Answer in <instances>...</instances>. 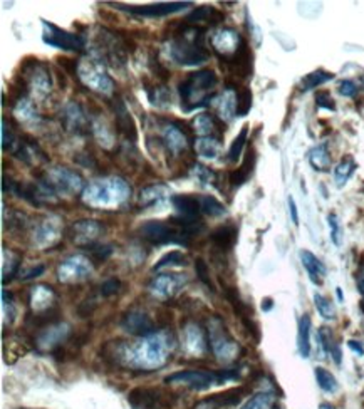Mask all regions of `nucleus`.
Returning <instances> with one entry per match:
<instances>
[{
    "mask_svg": "<svg viewBox=\"0 0 364 409\" xmlns=\"http://www.w3.org/2000/svg\"><path fill=\"white\" fill-rule=\"evenodd\" d=\"M203 37H205V29L198 25H183V29L168 42V55L180 66L193 67L205 64L210 54L203 44Z\"/></svg>",
    "mask_w": 364,
    "mask_h": 409,
    "instance_id": "nucleus-1",
    "label": "nucleus"
},
{
    "mask_svg": "<svg viewBox=\"0 0 364 409\" xmlns=\"http://www.w3.org/2000/svg\"><path fill=\"white\" fill-rule=\"evenodd\" d=\"M217 81V74L210 69L197 71L186 76L178 86L181 108L185 113H192L195 109L209 106L214 99Z\"/></svg>",
    "mask_w": 364,
    "mask_h": 409,
    "instance_id": "nucleus-2",
    "label": "nucleus"
},
{
    "mask_svg": "<svg viewBox=\"0 0 364 409\" xmlns=\"http://www.w3.org/2000/svg\"><path fill=\"white\" fill-rule=\"evenodd\" d=\"M131 188L122 178L109 176L90 183L83 191V202L92 208H111L121 207L130 198Z\"/></svg>",
    "mask_w": 364,
    "mask_h": 409,
    "instance_id": "nucleus-3",
    "label": "nucleus"
},
{
    "mask_svg": "<svg viewBox=\"0 0 364 409\" xmlns=\"http://www.w3.org/2000/svg\"><path fill=\"white\" fill-rule=\"evenodd\" d=\"M239 377V373L234 369L225 370H200V369H190V370H178L168 376L164 381L168 384H183L190 389L203 391L215 384H222L225 381Z\"/></svg>",
    "mask_w": 364,
    "mask_h": 409,
    "instance_id": "nucleus-4",
    "label": "nucleus"
},
{
    "mask_svg": "<svg viewBox=\"0 0 364 409\" xmlns=\"http://www.w3.org/2000/svg\"><path fill=\"white\" fill-rule=\"evenodd\" d=\"M141 237L153 245H190V235L175 223L151 220L141 227Z\"/></svg>",
    "mask_w": 364,
    "mask_h": 409,
    "instance_id": "nucleus-5",
    "label": "nucleus"
},
{
    "mask_svg": "<svg viewBox=\"0 0 364 409\" xmlns=\"http://www.w3.org/2000/svg\"><path fill=\"white\" fill-rule=\"evenodd\" d=\"M78 78L86 88L99 95L109 96L114 91L113 79L106 74L104 66L97 57H84L78 64Z\"/></svg>",
    "mask_w": 364,
    "mask_h": 409,
    "instance_id": "nucleus-6",
    "label": "nucleus"
},
{
    "mask_svg": "<svg viewBox=\"0 0 364 409\" xmlns=\"http://www.w3.org/2000/svg\"><path fill=\"white\" fill-rule=\"evenodd\" d=\"M22 84L27 86V91L37 99H46L52 89L49 67L39 59H29L22 66Z\"/></svg>",
    "mask_w": 364,
    "mask_h": 409,
    "instance_id": "nucleus-7",
    "label": "nucleus"
},
{
    "mask_svg": "<svg viewBox=\"0 0 364 409\" xmlns=\"http://www.w3.org/2000/svg\"><path fill=\"white\" fill-rule=\"evenodd\" d=\"M41 181L54 195L71 197V195H78L84 191L83 178L76 172H73V169L66 168V166H56V168L49 169Z\"/></svg>",
    "mask_w": 364,
    "mask_h": 409,
    "instance_id": "nucleus-8",
    "label": "nucleus"
},
{
    "mask_svg": "<svg viewBox=\"0 0 364 409\" xmlns=\"http://www.w3.org/2000/svg\"><path fill=\"white\" fill-rule=\"evenodd\" d=\"M42 41L50 48L69 50V53H81L86 48V41L79 34L67 32L48 20H42Z\"/></svg>",
    "mask_w": 364,
    "mask_h": 409,
    "instance_id": "nucleus-9",
    "label": "nucleus"
},
{
    "mask_svg": "<svg viewBox=\"0 0 364 409\" xmlns=\"http://www.w3.org/2000/svg\"><path fill=\"white\" fill-rule=\"evenodd\" d=\"M209 342L211 346V351L220 361H232L235 359L237 352H239V346L234 339L230 338L225 326H223L220 319H211L209 326Z\"/></svg>",
    "mask_w": 364,
    "mask_h": 409,
    "instance_id": "nucleus-10",
    "label": "nucleus"
},
{
    "mask_svg": "<svg viewBox=\"0 0 364 409\" xmlns=\"http://www.w3.org/2000/svg\"><path fill=\"white\" fill-rule=\"evenodd\" d=\"M91 272L92 265L90 258L84 257V255H73V257L62 260L57 268V277L61 282L74 284L90 277Z\"/></svg>",
    "mask_w": 364,
    "mask_h": 409,
    "instance_id": "nucleus-11",
    "label": "nucleus"
},
{
    "mask_svg": "<svg viewBox=\"0 0 364 409\" xmlns=\"http://www.w3.org/2000/svg\"><path fill=\"white\" fill-rule=\"evenodd\" d=\"M190 2H163V4H151V6H122V4H114V7L120 8L122 12H128L131 15L138 17H167L176 12L183 11V8L190 7Z\"/></svg>",
    "mask_w": 364,
    "mask_h": 409,
    "instance_id": "nucleus-12",
    "label": "nucleus"
},
{
    "mask_svg": "<svg viewBox=\"0 0 364 409\" xmlns=\"http://www.w3.org/2000/svg\"><path fill=\"white\" fill-rule=\"evenodd\" d=\"M242 44L244 39L234 29H220L211 36V48L222 57L223 62L234 57L239 53V49L242 48Z\"/></svg>",
    "mask_w": 364,
    "mask_h": 409,
    "instance_id": "nucleus-13",
    "label": "nucleus"
},
{
    "mask_svg": "<svg viewBox=\"0 0 364 409\" xmlns=\"http://www.w3.org/2000/svg\"><path fill=\"white\" fill-rule=\"evenodd\" d=\"M111 106H113V113H114V125H116V131L121 136H125V139L134 143L138 139V131L128 108H126V104L120 99V97H116V99H113Z\"/></svg>",
    "mask_w": 364,
    "mask_h": 409,
    "instance_id": "nucleus-14",
    "label": "nucleus"
},
{
    "mask_svg": "<svg viewBox=\"0 0 364 409\" xmlns=\"http://www.w3.org/2000/svg\"><path fill=\"white\" fill-rule=\"evenodd\" d=\"M188 130H185V125L175 121L172 125L163 127V144L167 146L168 151H172L173 155H178V153L185 151L188 148Z\"/></svg>",
    "mask_w": 364,
    "mask_h": 409,
    "instance_id": "nucleus-15",
    "label": "nucleus"
},
{
    "mask_svg": "<svg viewBox=\"0 0 364 409\" xmlns=\"http://www.w3.org/2000/svg\"><path fill=\"white\" fill-rule=\"evenodd\" d=\"M128 401L134 409H162L164 404V396L158 389L150 387H136L128 396Z\"/></svg>",
    "mask_w": 364,
    "mask_h": 409,
    "instance_id": "nucleus-16",
    "label": "nucleus"
},
{
    "mask_svg": "<svg viewBox=\"0 0 364 409\" xmlns=\"http://www.w3.org/2000/svg\"><path fill=\"white\" fill-rule=\"evenodd\" d=\"M121 327L131 335H139V338H148L155 334V324L143 312H128L122 317Z\"/></svg>",
    "mask_w": 364,
    "mask_h": 409,
    "instance_id": "nucleus-17",
    "label": "nucleus"
},
{
    "mask_svg": "<svg viewBox=\"0 0 364 409\" xmlns=\"http://www.w3.org/2000/svg\"><path fill=\"white\" fill-rule=\"evenodd\" d=\"M61 238V220L56 216L42 220L34 230V240L41 247H52L56 245Z\"/></svg>",
    "mask_w": 364,
    "mask_h": 409,
    "instance_id": "nucleus-18",
    "label": "nucleus"
},
{
    "mask_svg": "<svg viewBox=\"0 0 364 409\" xmlns=\"http://www.w3.org/2000/svg\"><path fill=\"white\" fill-rule=\"evenodd\" d=\"M181 284L183 280L178 274H162L150 282V292L158 299H170L178 292Z\"/></svg>",
    "mask_w": 364,
    "mask_h": 409,
    "instance_id": "nucleus-19",
    "label": "nucleus"
},
{
    "mask_svg": "<svg viewBox=\"0 0 364 409\" xmlns=\"http://www.w3.org/2000/svg\"><path fill=\"white\" fill-rule=\"evenodd\" d=\"M62 123L66 130L76 134H84L88 131V119L81 106L78 102H69L62 109Z\"/></svg>",
    "mask_w": 364,
    "mask_h": 409,
    "instance_id": "nucleus-20",
    "label": "nucleus"
},
{
    "mask_svg": "<svg viewBox=\"0 0 364 409\" xmlns=\"http://www.w3.org/2000/svg\"><path fill=\"white\" fill-rule=\"evenodd\" d=\"M299 257H300V263H302V267L306 268L311 282L316 284V285L323 284L324 277H326V274H328V268H326L324 263L321 262V260L317 258L314 254L309 252V250H300Z\"/></svg>",
    "mask_w": 364,
    "mask_h": 409,
    "instance_id": "nucleus-21",
    "label": "nucleus"
},
{
    "mask_svg": "<svg viewBox=\"0 0 364 409\" xmlns=\"http://www.w3.org/2000/svg\"><path fill=\"white\" fill-rule=\"evenodd\" d=\"M185 349L192 356H202L206 351V340L203 335V331L197 324H188L185 327Z\"/></svg>",
    "mask_w": 364,
    "mask_h": 409,
    "instance_id": "nucleus-22",
    "label": "nucleus"
},
{
    "mask_svg": "<svg viewBox=\"0 0 364 409\" xmlns=\"http://www.w3.org/2000/svg\"><path fill=\"white\" fill-rule=\"evenodd\" d=\"M14 116L20 125H24L27 127H36V126H39V123H41V114L37 113L34 102L29 101L27 97L17 99V104L14 108Z\"/></svg>",
    "mask_w": 364,
    "mask_h": 409,
    "instance_id": "nucleus-23",
    "label": "nucleus"
},
{
    "mask_svg": "<svg viewBox=\"0 0 364 409\" xmlns=\"http://www.w3.org/2000/svg\"><path fill=\"white\" fill-rule=\"evenodd\" d=\"M73 232L76 244L86 245L99 237L101 225L96 220H79L73 225Z\"/></svg>",
    "mask_w": 364,
    "mask_h": 409,
    "instance_id": "nucleus-24",
    "label": "nucleus"
},
{
    "mask_svg": "<svg viewBox=\"0 0 364 409\" xmlns=\"http://www.w3.org/2000/svg\"><path fill=\"white\" fill-rule=\"evenodd\" d=\"M172 203L173 207L176 208V212L180 213V216L200 220L202 208L198 197H192V195H176V197L172 198Z\"/></svg>",
    "mask_w": 364,
    "mask_h": 409,
    "instance_id": "nucleus-25",
    "label": "nucleus"
},
{
    "mask_svg": "<svg viewBox=\"0 0 364 409\" xmlns=\"http://www.w3.org/2000/svg\"><path fill=\"white\" fill-rule=\"evenodd\" d=\"M69 335V326L67 324H59V326L46 327L44 332L39 335L37 342L41 349H54Z\"/></svg>",
    "mask_w": 364,
    "mask_h": 409,
    "instance_id": "nucleus-26",
    "label": "nucleus"
},
{
    "mask_svg": "<svg viewBox=\"0 0 364 409\" xmlns=\"http://www.w3.org/2000/svg\"><path fill=\"white\" fill-rule=\"evenodd\" d=\"M211 244H214L220 252H228L237 242V228L234 225H222V227L215 228L210 235Z\"/></svg>",
    "mask_w": 364,
    "mask_h": 409,
    "instance_id": "nucleus-27",
    "label": "nucleus"
},
{
    "mask_svg": "<svg viewBox=\"0 0 364 409\" xmlns=\"http://www.w3.org/2000/svg\"><path fill=\"white\" fill-rule=\"evenodd\" d=\"M170 195H172L170 186L158 183V185L146 186V188L139 191V203H141L143 207H153V204H160L167 198H170Z\"/></svg>",
    "mask_w": 364,
    "mask_h": 409,
    "instance_id": "nucleus-28",
    "label": "nucleus"
},
{
    "mask_svg": "<svg viewBox=\"0 0 364 409\" xmlns=\"http://www.w3.org/2000/svg\"><path fill=\"white\" fill-rule=\"evenodd\" d=\"M220 20H223V15L220 14L217 8L209 7V6L195 8V11H192L188 15L185 17V24H188V25H200V24L214 25L220 22Z\"/></svg>",
    "mask_w": 364,
    "mask_h": 409,
    "instance_id": "nucleus-29",
    "label": "nucleus"
},
{
    "mask_svg": "<svg viewBox=\"0 0 364 409\" xmlns=\"http://www.w3.org/2000/svg\"><path fill=\"white\" fill-rule=\"evenodd\" d=\"M317 340H319V346H321V351H323V354H329L336 364H341V359H342L341 347H340V344L334 340V335L329 327H321L319 332H317Z\"/></svg>",
    "mask_w": 364,
    "mask_h": 409,
    "instance_id": "nucleus-30",
    "label": "nucleus"
},
{
    "mask_svg": "<svg viewBox=\"0 0 364 409\" xmlns=\"http://www.w3.org/2000/svg\"><path fill=\"white\" fill-rule=\"evenodd\" d=\"M220 150H222V144H220V139L215 138V136H205V138L195 139V151L203 160H217Z\"/></svg>",
    "mask_w": 364,
    "mask_h": 409,
    "instance_id": "nucleus-31",
    "label": "nucleus"
},
{
    "mask_svg": "<svg viewBox=\"0 0 364 409\" xmlns=\"http://www.w3.org/2000/svg\"><path fill=\"white\" fill-rule=\"evenodd\" d=\"M218 116L227 123L237 116V89L232 86L218 97Z\"/></svg>",
    "mask_w": 364,
    "mask_h": 409,
    "instance_id": "nucleus-32",
    "label": "nucleus"
},
{
    "mask_svg": "<svg viewBox=\"0 0 364 409\" xmlns=\"http://www.w3.org/2000/svg\"><path fill=\"white\" fill-rule=\"evenodd\" d=\"M52 300L54 292L50 291V287H48V285H37V287L32 289L31 305L37 314L52 309Z\"/></svg>",
    "mask_w": 364,
    "mask_h": 409,
    "instance_id": "nucleus-33",
    "label": "nucleus"
},
{
    "mask_svg": "<svg viewBox=\"0 0 364 409\" xmlns=\"http://www.w3.org/2000/svg\"><path fill=\"white\" fill-rule=\"evenodd\" d=\"M298 351L302 359L311 356V317L302 315L298 326Z\"/></svg>",
    "mask_w": 364,
    "mask_h": 409,
    "instance_id": "nucleus-34",
    "label": "nucleus"
},
{
    "mask_svg": "<svg viewBox=\"0 0 364 409\" xmlns=\"http://www.w3.org/2000/svg\"><path fill=\"white\" fill-rule=\"evenodd\" d=\"M307 160L316 172H329V168H331V155H329L328 143H321L312 148L309 151Z\"/></svg>",
    "mask_w": 364,
    "mask_h": 409,
    "instance_id": "nucleus-35",
    "label": "nucleus"
},
{
    "mask_svg": "<svg viewBox=\"0 0 364 409\" xmlns=\"http://www.w3.org/2000/svg\"><path fill=\"white\" fill-rule=\"evenodd\" d=\"M332 79H334V74H332V72H329V71L317 69L314 72H309L307 76H304V78L300 79L299 91L307 92V91H311V89L323 86V84L329 83V81H332Z\"/></svg>",
    "mask_w": 364,
    "mask_h": 409,
    "instance_id": "nucleus-36",
    "label": "nucleus"
},
{
    "mask_svg": "<svg viewBox=\"0 0 364 409\" xmlns=\"http://www.w3.org/2000/svg\"><path fill=\"white\" fill-rule=\"evenodd\" d=\"M358 165L356 161H354L353 156H344L342 160L337 163L336 168H334V181H336V185L340 186H344L346 183L351 176H353L354 172H356Z\"/></svg>",
    "mask_w": 364,
    "mask_h": 409,
    "instance_id": "nucleus-37",
    "label": "nucleus"
},
{
    "mask_svg": "<svg viewBox=\"0 0 364 409\" xmlns=\"http://www.w3.org/2000/svg\"><path fill=\"white\" fill-rule=\"evenodd\" d=\"M253 165H255V153L251 151L247 155V158L244 160L242 166H240L239 169H235V172L230 173V185L232 186L244 185V183L247 181V178L251 176V173L253 169Z\"/></svg>",
    "mask_w": 364,
    "mask_h": 409,
    "instance_id": "nucleus-38",
    "label": "nucleus"
},
{
    "mask_svg": "<svg viewBox=\"0 0 364 409\" xmlns=\"http://www.w3.org/2000/svg\"><path fill=\"white\" fill-rule=\"evenodd\" d=\"M193 130L197 131V134H200V138H205V136H214L215 130H217V119H215L211 114H198L193 121Z\"/></svg>",
    "mask_w": 364,
    "mask_h": 409,
    "instance_id": "nucleus-39",
    "label": "nucleus"
},
{
    "mask_svg": "<svg viewBox=\"0 0 364 409\" xmlns=\"http://www.w3.org/2000/svg\"><path fill=\"white\" fill-rule=\"evenodd\" d=\"M314 374H316L317 386H319L324 393L332 394L340 389V382H337V379L334 377V374L331 373V370H328L324 368H316Z\"/></svg>",
    "mask_w": 364,
    "mask_h": 409,
    "instance_id": "nucleus-40",
    "label": "nucleus"
},
{
    "mask_svg": "<svg viewBox=\"0 0 364 409\" xmlns=\"http://www.w3.org/2000/svg\"><path fill=\"white\" fill-rule=\"evenodd\" d=\"M92 133H94L96 139L103 144L104 148H111L114 144V133L104 119H96V121L92 123Z\"/></svg>",
    "mask_w": 364,
    "mask_h": 409,
    "instance_id": "nucleus-41",
    "label": "nucleus"
},
{
    "mask_svg": "<svg viewBox=\"0 0 364 409\" xmlns=\"http://www.w3.org/2000/svg\"><path fill=\"white\" fill-rule=\"evenodd\" d=\"M275 408V396L272 393H257L253 394L242 409H274Z\"/></svg>",
    "mask_w": 364,
    "mask_h": 409,
    "instance_id": "nucleus-42",
    "label": "nucleus"
},
{
    "mask_svg": "<svg viewBox=\"0 0 364 409\" xmlns=\"http://www.w3.org/2000/svg\"><path fill=\"white\" fill-rule=\"evenodd\" d=\"M198 200H200L202 213H205V215H209V216H222V215H225V213H227L225 207H223V204L220 203L217 198L211 197V195H203V197H198Z\"/></svg>",
    "mask_w": 364,
    "mask_h": 409,
    "instance_id": "nucleus-43",
    "label": "nucleus"
},
{
    "mask_svg": "<svg viewBox=\"0 0 364 409\" xmlns=\"http://www.w3.org/2000/svg\"><path fill=\"white\" fill-rule=\"evenodd\" d=\"M146 92L153 106H158V108H168V106H172V95L164 86L148 88Z\"/></svg>",
    "mask_w": 364,
    "mask_h": 409,
    "instance_id": "nucleus-44",
    "label": "nucleus"
},
{
    "mask_svg": "<svg viewBox=\"0 0 364 409\" xmlns=\"http://www.w3.org/2000/svg\"><path fill=\"white\" fill-rule=\"evenodd\" d=\"M247 134H248V126H244L242 131L237 134L234 143H232L230 150H228V161H230V163H237V161L240 160V155H242V151H244L245 141H247Z\"/></svg>",
    "mask_w": 364,
    "mask_h": 409,
    "instance_id": "nucleus-45",
    "label": "nucleus"
},
{
    "mask_svg": "<svg viewBox=\"0 0 364 409\" xmlns=\"http://www.w3.org/2000/svg\"><path fill=\"white\" fill-rule=\"evenodd\" d=\"M314 305L317 309V312L326 321H332L334 317H336V309H334V304L331 300L328 299V297L321 296V293H314Z\"/></svg>",
    "mask_w": 364,
    "mask_h": 409,
    "instance_id": "nucleus-46",
    "label": "nucleus"
},
{
    "mask_svg": "<svg viewBox=\"0 0 364 409\" xmlns=\"http://www.w3.org/2000/svg\"><path fill=\"white\" fill-rule=\"evenodd\" d=\"M252 108V92L251 89H237V116H245Z\"/></svg>",
    "mask_w": 364,
    "mask_h": 409,
    "instance_id": "nucleus-47",
    "label": "nucleus"
},
{
    "mask_svg": "<svg viewBox=\"0 0 364 409\" xmlns=\"http://www.w3.org/2000/svg\"><path fill=\"white\" fill-rule=\"evenodd\" d=\"M185 255L178 252V250H175V252H170L167 254L164 257L160 258V262L156 263L153 267V270H162V268H167V267H181L185 265Z\"/></svg>",
    "mask_w": 364,
    "mask_h": 409,
    "instance_id": "nucleus-48",
    "label": "nucleus"
},
{
    "mask_svg": "<svg viewBox=\"0 0 364 409\" xmlns=\"http://www.w3.org/2000/svg\"><path fill=\"white\" fill-rule=\"evenodd\" d=\"M192 169H193L195 176H197L198 180L202 181V185L210 186V185H215V181H217V174L211 172L210 168H206V166H203L200 163H195Z\"/></svg>",
    "mask_w": 364,
    "mask_h": 409,
    "instance_id": "nucleus-49",
    "label": "nucleus"
},
{
    "mask_svg": "<svg viewBox=\"0 0 364 409\" xmlns=\"http://www.w3.org/2000/svg\"><path fill=\"white\" fill-rule=\"evenodd\" d=\"M328 225L329 230H331V240L336 247H341L342 244V227L341 221L337 219L336 213H329L328 215Z\"/></svg>",
    "mask_w": 364,
    "mask_h": 409,
    "instance_id": "nucleus-50",
    "label": "nucleus"
},
{
    "mask_svg": "<svg viewBox=\"0 0 364 409\" xmlns=\"http://www.w3.org/2000/svg\"><path fill=\"white\" fill-rule=\"evenodd\" d=\"M195 270H197L198 279H200L202 282L206 285V287H210L211 291H214V284H211V280H210L209 265H206L205 260H203V258H197V260H195Z\"/></svg>",
    "mask_w": 364,
    "mask_h": 409,
    "instance_id": "nucleus-51",
    "label": "nucleus"
},
{
    "mask_svg": "<svg viewBox=\"0 0 364 409\" xmlns=\"http://www.w3.org/2000/svg\"><path fill=\"white\" fill-rule=\"evenodd\" d=\"M316 104L319 109H326V111H334L336 109V104H334V99L331 97L329 92H317L316 95Z\"/></svg>",
    "mask_w": 364,
    "mask_h": 409,
    "instance_id": "nucleus-52",
    "label": "nucleus"
},
{
    "mask_svg": "<svg viewBox=\"0 0 364 409\" xmlns=\"http://www.w3.org/2000/svg\"><path fill=\"white\" fill-rule=\"evenodd\" d=\"M121 282L118 279H108L106 282L101 284V296L103 297H111L120 291Z\"/></svg>",
    "mask_w": 364,
    "mask_h": 409,
    "instance_id": "nucleus-53",
    "label": "nucleus"
},
{
    "mask_svg": "<svg viewBox=\"0 0 364 409\" xmlns=\"http://www.w3.org/2000/svg\"><path fill=\"white\" fill-rule=\"evenodd\" d=\"M337 91H340V95L344 96V97H354L358 95L359 88L353 83V81L344 79V81H341V83H340V88H337Z\"/></svg>",
    "mask_w": 364,
    "mask_h": 409,
    "instance_id": "nucleus-54",
    "label": "nucleus"
},
{
    "mask_svg": "<svg viewBox=\"0 0 364 409\" xmlns=\"http://www.w3.org/2000/svg\"><path fill=\"white\" fill-rule=\"evenodd\" d=\"M91 254L92 257L97 258V260H106L109 257V254H111V249L109 247H91Z\"/></svg>",
    "mask_w": 364,
    "mask_h": 409,
    "instance_id": "nucleus-55",
    "label": "nucleus"
},
{
    "mask_svg": "<svg viewBox=\"0 0 364 409\" xmlns=\"http://www.w3.org/2000/svg\"><path fill=\"white\" fill-rule=\"evenodd\" d=\"M46 270V267L44 265H37V267H32L31 270H27V272H24L22 275H20V279L22 280H31V279H36V277H39L42 272Z\"/></svg>",
    "mask_w": 364,
    "mask_h": 409,
    "instance_id": "nucleus-56",
    "label": "nucleus"
},
{
    "mask_svg": "<svg viewBox=\"0 0 364 409\" xmlns=\"http://www.w3.org/2000/svg\"><path fill=\"white\" fill-rule=\"evenodd\" d=\"M287 203H289V212H290V219H292V223H294V225H299V213H298V204H295L294 198H292V197L287 198Z\"/></svg>",
    "mask_w": 364,
    "mask_h": 409,
    "instance_id": "nucleus-57",
    "label": "nucleus"
},
{
    "mask_svg": "<svg viewBox=\"0 0 364 409\" xmlns=\"http://www.w3.org/2000/svg\"><path fill=\"white\" fill-rule=\"evenodd\" d=\"M348 347L351 349L353 352H356L358 356H364V347L361 342H358V340H349L348 342Z\"/></svg>",
    "mask_w": 364,
    "mask_h": 409,
    "instance_id": "nucleus-58",
    "label": "nucleus"
},
{
    "mask_svg": "<svg viewBox=\"0 0 364 409\" xmlns=\"http://www.w3.org/2000/svg\"><path fill=\"white\" fill-rule=\"evenodd\" d=\"M356 282H358V291H359V293H361V296L364 297V265L361 267V270L358 272Z\"/></svg>",
    "mask_w": 364,
    "mask_h": 409,
    "instance_id": "nucleus-59",
    "label": "nucleus"
},
{
    "mask_svg": "<svg viewBox=\"0 0 364 409\" xmlns=\"http://www.w3.org/2000/svg\"><path fill=\"white\" fill-rule=\"evenodd\" d=\"M262 309H264V310H270V309H272V300L265 299L264 304H262Z\"/></svg>",
    "mask_w": 364,
    "mask_h": 409,
    "instance_id": "nucleus-60",
    "label": "nucleus"
},
{
    "mask_svg": "<svg viewBox=\"0 0 364 409\" xmlns=\"http://www.w3.org/2000/svg\"><path fill=\"white\" fill-rule=\"evenodd\" d=\"M319 409H336V408L329 403H323V404H319Z\"/></svg>",
    "mask_w": 364,
    "mask_h": 409,
    "instance_id": "nucleus-61",
    "label": "nucleus"
},
{
    "mask_svg": "<svg viewBox=\"0 0 364 409\" xmlns=\"http://www.w3.org/2000/svg\"><path fill=\"white\" fill-rule=\"evenodd\" d=\"M337 297H340V300H342V292H341V289H337Z\"/></svg>",
    "mask_w": 364,
    "mask_h": 409,
    "instance_id": "nucleus-62",
    "label": "nucleus"
}]
</instances>
